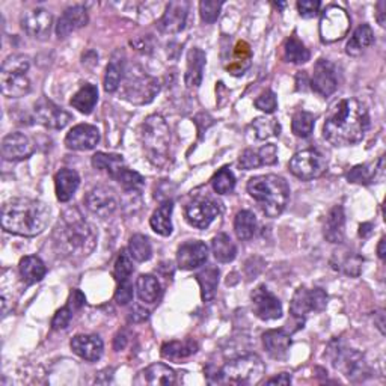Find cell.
<instances>
[{
    "label": "cell",
    "mask_w": 386,
    "mask_h": 386,
    "mask_svg": "<svg viewBox=\"0 0 386 386\" xmlns=\"http://www.w3.org/2000/svg\"><path fill=\"white\" fill-rule=\"evenodd\" d=\"M115 180L127 192L141 190L144 187V185H145L144 177L141 174L136 172V171H131V169H129V168H124L122 171L117 175Z\"/></svg>",
    "instance_id": "cell-49"
},
{
    "label": "cell",
    "mask_w": 386,
    "mask_h": 386,
    "mask_svg": "<svg viewBox=\"0 0 386 386\" xmlns=\"http://www.w3.org/2000/svg\"><path fill=\"white\" fill-rule=\"evenodd\" d=\"M254 314L261 320H276L282 317V305L279 299L266 286L257 287L252 294Z\"/></svg>",
    "instance_id": "cell-15"
},
{
    "label": "cell",
    "mask_w": 386,
    "mask_h": 386,
    "mask_svg": "<svg viewBox=\"0 0 386 386\" xmlns=\"http://www.w3.org/2000/svg\"><path fill=\"white\" fill-rule=\"evenodd\" d=\"M207 56L201 49L193 47L187 53V68L185 74V83L189 88H199L204 77V66H206Z\"/></svg>",
    "instance_id": "cell-27"
},
{
    "label": "cell",
    "mask_w": 386,
    "mask_h": 386,
    "mask_svg": "<svg viewBox=\"0 0 386 386\" xmlns=\"http://www.w3.org/2000/svg\"><path fill=\"white\" fill-rule=\"evenodd\" d=\"M209 258V247L199 240L186 242L177 252V264L181 270H193L201 267Z\"/></svg>",
    "instance_id": "cell-18"
},
{
    "label": "cell",
    "mask_w": 386,
    "mask_h": 386,
    "mask_svg": "<svg viewBox=\"0 0 386 386\" xmlns=\"http://www.w3.org/2000/svg\"><path fill=\"white\" fill-rule=\"evenodd\" d=\"M100 139L101 136L97 127L89 126V124H78L68 131L65 145L73 151H89L95 148Z\"/></svg>",
    "instance_id": "cell-17"
},
{
    "label": "cell",
    "mask_w": 386,
    "mask_h": 386,
    "mask_svg": "<svg viewBox=\"0 0 386 386\" xmlns=\"http://www.w3.org/2000/svg\"><path fill=\"white\" fill-rule=\"evenodd\" d=\"M288 166L294 177H298L302 181H311L326 172L327 160L320 151L310 148L294 154Z\"/></svg>",
    "instance_id": "cell-10"
},
{
    "label": "cell",
    "mask_w": 386,
    "mask_h": 386,
    "mask_svg": "<svg viewBox=\"0 0 386 386\" xmlns=\"http://www.w3.org/2000/svg\"><path fill=\"white\" fill-rule=\"evenodd\" d=\"M88 21L89 17L85 6L77 5L66 8L58 20V25H56V37L58 38L70 37L73 32L85 28L88 25Z\"/></svg>",
    "instance_id": "cell-22"
},
{
    "label": "cell",
    "mask_w": 386,
    "mask_h": 386,
    "mask_svg": "<svg viewBox=\"0 0 386 386\" xmlns=\"http://www.w3.org/2000/svg\"><path fill=\"white\" fill-rule=\"evenodd\" d=\"M221 207L213 199H197L190 202L185 210L187 222L198 230H206L218 218Z\"/></svg>",
    "instance_id": "cell-16"
},
{
    "label": "cell",
    "mask_w": 386,
    "mask_h": 386,
    "mask_svg": "<svg viewBox=\"0 0 386 386\" xmlns=\"http://www.w3.org/2000/svg\"><path fill=\"white\" fill-rule=\"evenodd\" d=\"M291 383V376L288 373H281L279 376L271 378L266 382V385H290Z\"/></svg>",
    "instance_id": "cell-58"
},
{
    "label": "cell",
    "mask_w": 386,
    "mask_h": 386,
    "mask_svg": "<svg viewBox=\"0 0 386 386\" xmlns=\"http://www.w3.org/2000/svg\"><path fill=\"white\" fill-rule=\"evenodd\" d=\"M346 214L341 206H335L329 211L324 223V238L331 243H341L344 240Z\"/></svg>",
    "instance_id": "cell-30"
},
{
    "label": "cell",
    "mask_w": 386,
    "mask_h": 386,
    "mask_svg": "<svg viewBox=\"0 0 386 386\" xmlns=\"http://www.w3.org/2000/svg\"><path fill=\"white\" fill-rule=\"evenodd\" d=\"M221 271L218 267L207 266L197 274V281L201 287V296L204 302H210L216 296V290H218Z\"/></svg>",
    "instance_id": "cell-34"
},
{
    "label": "cell",
    "mask_w": 386,
    "mask_h": 386,
    "mask_svg": "<svg viewBox=\"0 0 386 386\" xmlns=\"http://www.w3.org/2000/svg\"><path fill=\"white\" fill-rule=\"evenodd\" d=\"M371 228H373V225L371 223H364V225H361V228H359V235L361 237H368L370 233H371Z\"/></svg>",
    "instance_id": "cell-61"
},
{
    "label": "cell",
    "mask_w": 386,
    "mask_h": 386,
    "mask_svg": "<svg viewBox=\"0 0 386 386\" xmlns=\"http://www.w3.org/2000/svg\"><path fill=\"white\" fill-rule=\"evenodd\" d=\"M238 165H240V168L245 169V171H249V169H255V168L261 166L258 153L254 151V150H246L240 156V160H238Z\"/></svg>",
    "instance_id": "cell-56"
},
{
    "label": "cell",
    "mask_w": 386,
    "mask_h": 386,
    "mask_svg": "<svg viewBox=\"0 0 386 386\" xmlns=\"http://www.w3.org/2000/svg\"><path fill=\"white\" fill-rule=\"evenodd\" d=\"M350 29V17L339 6H329L322 14L320 37L323 42H335L343 40Z\"/></svg>",
    "instance_id": "cell-11"
},
{
    "label": "cell",
    "mask_w": 386,
    "mask_h": 386,
    "mask_svg": "<svg viewBox=\"0 0 386 386\" xmlns=\"http://www.w3.org/2000/svg\"><path fill=\"white\" fill-rule=\"evenodd\" d=\"M378 254H379L380 259H385V237L380 238L379 246H378Z\"/></svg>",
    "instance_id": "cell-62"
},
{
    "label": "cell",
    "mask_w": 386,
    "mask_h": 386,
    "mask_svg": "<svg viewBox=\"0 0 386 386\" xmlns=\"http://www.w3.org/2000/svg\"><path fill=\"white\" fill-rule=\"evenodd\" d=\"M142 144L148 160L157 166L165 168L169 163L171 151V130L160 115H151L142 124Z\"/></svg>",
    "instance_id": "cell-5"
},
{
    "label": "cell",
    "mask_w": 386,
    "mask_h": 386,
    "mask_svg": "<svg viewBox=\"0 0 386 386\" xmlns=\"http://www.w3.org/2000/svg\"><path fill=\"white\" fill-rule=\"evenodd\" d=\"M362 263H364V258L359 254L350 251V249H338L334 252L331 266L334 270L341 271V274L347 276H359Z\"/></svg>",
    "instance_id": "cell-26"
},
{
    "label": "cell",
    "mask_w": 386,
    "mask_h": 386,
    "mask_svg": "<svg viewBox=\"0 0 386 386\" xmlns=\"http://www.w3.org/2000/svg\"><path fill=\"white\" fill-rule=\"evenodd\" d=\"M133 300V286L129 279L119 281L115 291V302L121 306H126Z\"/></svg>",
    "instance_id": "cell-53"
},
{
    "label": "cell",
    "mask_w": 386,
    "mask_h": 386,
    "mask_svg": "<svg viewBox=\"0 0 386 386\" xmlns=\"http://www.w3.org/2000/svg\"><path fill=\"white\" fill-rule=\"evenodd\" d=\"M327 294L322 288H305L296 290L290 303V312L293 319L303 327V322L311 312H320L326 308Z\"/></svg>",
    "instance_id": "cell-9"
},
{
    "label": "cell",
    "mask_w": 386,
    "mask_h": 386,
    "mask_svg": "<svg viewBox=\"0 0 386 386\" xmlns=\"http://www.w3.org/2000/svg\"><path fill=\"white\" fill-rule=\"evenodd\" d=\"M374 42V33L368 25H361L347 42L346 52L350 56H359Z\"/></svg>",
    "instance_id": "cell-36"
},
{
    "label": "cell",
    "mask_w": 386,
    "mask_h": 386,
    "mask_svg": "<svg viewBox=\"0 0 386 386\" xmlns=\"http://www.w3.org/2000/svg\"><path fill=\"white\" fill-rule=\"evenodd\" d=\"M255 107L266 113H274L278 109V100L274 90L270 89L264 90V93L255 100Z\"/></svg>",
    "instance_id": "cell-51"
},
{
    "label": "cell",
    "mask_w": 386,
    "mask_h": 386,
    "mask_svg": "<svg viewBox=\"0 0 386 386\" xmlns=\"http://www.w3.org/2000/svg\"><path fill=\"white\" fill-rule=\"evenodd\" d=\"M252 129L255 131L257 139H267L270 136H279L281 126L275 118H257L252 122Z\"/></svg>",
    "instance_id": "cell-47"
},
{
    "label": "cell",
    "mask_w": 386,
    "mask_h": 386,
    "mask_svg": "<svg viewBox=\"0 0 386 386\" xmlns=\"http://www.w3.org/2000/svg\"><path fill=\"white\" fill-rule=\"evenodd\" d=\"M257 218L252 211L242 210L235 214L234 231L240 240H251L257 233Z\"/></svg>",
    "instance_id": "cell-41"
},
{
    "label": "cell",
    "mask_w": 386,
    "mask_h": 386,
    "mask_svg": "<svg viewBox=\"0 0 386 386\" xmlns=\"http://www.w3.org/2000/svg\"><path fill=\"white\" fill-rule=\"evenodd\" d=\"M73 314H74V310L71 308V306L68 305L64 306V308H61L54 314L52 320V327L54 329V331H62V329H66L73 319Z\"/></svg>",
    "instance_id": "cell-52"
},
{
    "label": "cell",
    "mask_w": 386,
    "mask_h": 386,
    "mask_svg": "<svg viewBox=\"0 0 386 386\" xmlns=\"http://www.w3.org/2000/svg\"><path fill=\"white\" fill-rule=\"evenodd\" d=\"M133 258L129 252V249H124V251L119 252L117 261H115V267H113V275H115L117 281H126L130 278L133 274Z\"/></svg>",
    "instance_id": "cell-48"
},
{
    "label": "cell",
    "mask_w": 386,
    "mask_h": 386,
    "mask_svg": "<svg viewBox=\"0 0 386 386\" xmlns=\"http://www.w3.org/2000/svg\"><path fill=\"white\" fill-rule=\"evenodd\" d=\"M18 269L23 281H25L28 286L40 282L45 276V274H47V269H45L42 259L35 255H28L25 258H21Z\"/></svg>",
    "instance_id": "cell-32"
},
{
    "label": "cell",
    "mask_w": 386,
    "mask_h": 386,
    "mask_svg": "<svg viewBox=\"0 0 386 386\" xmlns=\"http://www.w3.org/2000/svg\"><path fill=\"white\" fill-rule=\"evenodd\" d=\"M383 171V157L379 158L378 163L374 165H359L350 169L347 174V180L350 183H361V185H368L373 183L374 178L379 172Z\"/></svg>",
    "instance_id": "cell-42"
},
{
    "label": "cell",
    "mask_w": 386,
    "mask_h": 386,
    "mask_svg": "<svg viewBox=\"0 0 386 386\" xmlns=\"http://www.w3.org/2000/svg\"><path fill=\"white\" fill-rule=\"evenodd\" d=\"M129 252L133 259L144 263L153 257V247L150 238L142 234H134L129 242Z\"/></svg>",
    "instance_id": "cell-44"
},
{
    "label": "cell",
    "mask_w": 386,
    "mask_h": 386,
    "mask_svg": "<svg viewBox=\"0 0 386 386\" xmlns=\"http://www.w3.org/2000/svg\"><path fill=\"white\" fill-rule=\"evenodd\" d=\"M30 59L25 54H11L5 59L0 73L2 93L8 98H20L30 93V81L28 71Z\"/></svg>",
    "instance_id": "cell-6"
},
{
    "label": "cell",
    "mask_w": 386,
    "mask_h": 386,
    "mask_svg": "<svg viewBox=\"0 0 386 386\" xmlns=\"http://www.w3.org/2000/svg\"><path fill=\"white\" fill-rule=\"evenodd\" d=\"M33 154V144L25 133H9L2 141V156L5 160H25Z\"/></svg>",
    "instance_id": "cell-19"
},
{
    "label": "cell",
    "mask_w": 386,
    "mask_h": 386,
    "mask_svg": "<svg viewBox=\"0 0 386 386\" xmlns=\"http://www.w3.org/2000/svg\"><path fill=\"white\" fill-rule=\"evenodd\" d=\"M198 351V343L193 339H185V341H171L166 343L162 347V356L166 359H185L192 355H195Z\"/></svg>",
    "instance_id": "cell-39"
},
{
    "label": "cell",
    "mask_w": 386,
    "mask_h": 386,
    "mask_svg": "<svg viewBox=\"0 0 386 386\" xmlns=\"http://www.w3.org/2000/svg\"><path fill=\"white\" fill-rule=\"evenodd\" d=\"M85 206L93 214L101 219H106L118 210L119 198L112 187L97 186L86 193Z\"/></svg>",
    "instance_id": "cell-12"
},
{
    "label": "cell",
    "mask_w": 386,
    "mask_h": 386,
    "mask_svg": "<svg viewBox=\"0 0 386 386\" xmlns=\"http://www.w3.org/2000/svg\"><path fill=\"white\" fill-rule=\"evenodd\" d=\"M54 247L62 257L70 259L86 258L97 246V233L82 211L71 207L66 209L56 225L53 233Z\"/></svg>",
    "instance_id": "cell-2"
},
{
    "label": "cell",
    "mask_w": 386,
    "mask_h": 386,
    "mask_svg": "<svg viewBox=\"0 0 386 386\" xmlns=\"http://www.w3.org/2000/svg\"><path fill=\"white\" fill-rule=\"evenodd\" d=\"M211 249L214 258L218 259L219 263H231L237 255V247L234 242L231 240V237L225 233H221L213 238Z\"/></svg>",
    "instance_id": "cell-40"
},
{
    "label": "cell",
    "mask_w": 386,
    "mask_h": 386,
    "mask_svg": "<svg viewBox=\"0 0 386 386\" xmlns=\"http://www.w3.org/2000/svg\"><path fill=\"white\" fill-rule=\"evenodd\" d=\"M368 127L370 117L362 103L356 98H343L329 109L323 136L334 146H349L362 141Z\"/></svg>",
    "instance_id": "cell-1"
},
{
    "label": "cell",
    "mask_w": 386,
    "mask_h": 386,
    "mask_svg": "<svg viewBox=\"0 0 386 386\" xmlns=\"http://www.w3.org/2000/svg\"><path fill=\"white\" fill-rule=\"evenodd\" d=\"M97 101H98V89H97V86L86 83L74 94V97L70 101V105L81 113L89 115V113L94 110Z\"/></svg>",
    "instance_id": "cell-35"
},
{
    "label": "cell",
    "mask_w": 386,
    "mask_h": 386,
    "mask_svg": "<svg viewBox=\"0 0 386 386\" xmlns=\"http://www.w3.org/2000/svg\"><path fill=\"white\" fill-rule=\"evenodd\" d=\"M223 382L233 385H255L266 373V365L258 355H245L230 361L221 370Z\"/></svg>",
    "instance_id": "cell-8"
},
{
    "label": "cell",
    "mask_w": 386,
    "mask_h": 386,
    "mask_svg": "<svg viewBox=\"0 0 386 386\" xmlns=\"http://www.w3.org/2000/svg\"><path fill=\"white\" fill-rule=\"evenodd\" d=\"M247 192L269 218H278L290 199V186L279 175H258L249 180Z\"/></svg>",
    "instance_id": "cell-4"
},
{
    "label": "cell",
    "mask_w": 386,
    "mask_h": 386,
    "mask_svg": "<svg viewBox=\"0 0 386 386\" xmlns=\"http://www.w3.org/2000/svg\"><path fill=\"white\" fill-rule=\"evenodd\" d=\"M257 153L259 157L261 166L275 165L278 162V150L275 144H267L263 146V148H259Z\"/></svg>",
    "instance_id": "cell-55"
},
{
    "label": "cell",
    "mask_w": 386,
    "mask_h": 386,
    "mask_svg": "<svg viewBox=\"0 0 386 386\" xmlns=\"http://www.w3.org/2000/svg\"><path fill=\"white\" fill-rule=\"evenodd\" d=\"M136 290L144 303H156L162 296L160 282L153 275H141L136 282Z\"/></svg>",
    "instance_id": "cell-38"
},
{
    "label": "cell",
    "mask_w": 386,
    "mask_h": 386,
    "mask_svg": "<svg viewBox=\"0 0 386 386\" xmlns=\"http://www.w3.org/2000/svg\"><path fill=\"white\" fill-rule=\"evenodd\" d=\"M263 344L274 359H286L291 347V337L286 331H269L263 335Z\"/></svg>",
    "instance_id": "cell-28"
},
{
    "label": "cell",
    "mask_w": 386,
    "mask_h": 386,
    "mask_svg": "<svg viewBox=\"0 0 386 386\" xmlns=\"http://www.w3.org/2000/svg\"><path fill=\"white\" fill-rule=\"evenodd\" d=\"M53 25V16L44 8H33L23 13L21 29L33 40H45L50 35Z\"/></svg>",
    "instance_id": "cell-14"
},
{
    "label": "cell",
    "mask_w": 386,
    "mask_h": 386,
    "mask_svg": "<svg viewBox=\"0 0 386 386\" xmlns=\"http://www.w3.org/2000/svg\"><path fill=\"white\" fill-rule=\"evenodd\" d=\"M211 186L219 195H228L235 187V177L228 168H222L211 178Z\"/></svg>",
    "instance_id": "cell-46"
},
{
    "label": "cell",
    "mask_w": 386,
    "mask_h": 386,
    "mask_svg": "<svg viewBox=\"0 0 386 386\" xmlns=\"http://www.w3.org/2000/svg\"><path fill=\"white\" fill-rule=\"evenodd\" d=\"M222 5L223 2H218V0H202L199 4V13L202 21L206 23V25H211V23L218 20Z\"/></svg>",
    "instance_id": "cell-50"
},
{
    "label": "cell",
    "mask_w": 386,
    "mask_h": 386,
    "mask_svg": "<svg viewBox=\"0 0 386 386\" xmlns=\"http://www.w3.org/2000/svg\"><path fill=\"white\" fill-rule=\"evenodd\" d=\"M126 341H127V338L119 334V335L115 338V350H122L124 347H126Z\"/></svg>",
    "instance_id": "cell-60"
},
{
    "label": "cell",
    "mask_w": 386,
    "mask_h": 386,
    "mask_svg": "<svg viewBox=\"0 0 386 386\" xmlns=\"http://www.w3.org/2000/svg\"><path fill=\"white\" fill-rule=\"evenodd\" d=\"M136 385H165L171 386L177 383V373L165 364H153L142 370L134 379Z\"/></svg>",
    "instance_id": "cell-25"
},
{
    "label": "cell",
    "mask_w": 386,
    "mask_h": 386,
    "mask_svg": "<svg viewBox=\"0 0 386 386\" xmlns=\"http://www.w3.org/2000/svg\"><path fill=\"white\" fill-rule=\"evenodd\" d=\"M291 130L299 138H308L314 130V115L305 110L296 112L291 119Z\"/></svg>",
    "instance_id": "cell-45"
},
{
    "label": "cell",
    "mask_w": 386,
    "mask_h": 386,
    "mask_svg": "<svg viewBox=\"0 0 386 386\" xmlns=\"http://www.w3.org/2000/svg\"><path fill=\"white\" fill-rule=\"evenodd\" d=\"M172 210H174V202L171 199H168L153 213L150 225L154 233L160 234L163 237L172 234V222H171Z\"/></svg>",
    "instance_id": "cell-33"
},
{
    "label": "cell",
    "mask_w": 386,
    "mask_h": 386,
    "mask_svg": "<svg viewBox=\"0 0 386 386\" xmlns=\"http://www.w3.org/2000/svg\"><path fill=\"white\" fill-rule=\"evenodd\" d=\"M33 113H35V118L40 124L52 130H61L66 127L71 121L70 113L65 112L62 107L54 105L52 100L45 97H41L37 101Z\"/></svg>",
    "instance_id": "cell-13"
},
{
    "label": "cell",
    "mask_w": 386,
    "mask_h": 386,
    "mask_svg": "<svg viewBox=\"0 0 386 386\" xmlns=\"http://www.w3.org/2000/svg\"><path fill=\"white\" fill-rule=\"evenodd\" d=\"M126 61H124V56L121 52H117L112 56V61L109 62L106 68V76H105V89L106 93H117L121 86V82L124 76H126Z\"/></svg>",
    "instance_id": "cell-31"
},
{
    "label": "cell",
    "mask_w": 386,
    "mask_h": 386,
    "mask_svg": "<svg viewBox=\"0 0 386 386\" xmlns=\"http://www.w3.org/2000/svg\"><path fill=\"white\" fill-rule=\"evenodd\" d=\"M334 361L335 367L341 370L344 376L350 380L364 379L365 374H368L364 358L355 350H338L337 358Z\"/></svg>",
    "instance_id": "cell-20"
},
{
    "label": "cell",
    "mask_w": 386,
    "mask_h": 386,
    "mask_svg": "<svg viewBox=\"0 0 386 386\" xmlns=\"http://www.w3.org/2000/svg\"><path fill=\"white\" fill-rule=\"evenodd\" d=\"M71 350L85 361L95 362L103 356V341L98 335H76L71 339Z\"/></svg>",
    "instance_id": "cell-24"
},
{
    "label": "cell",
    "mask_w": 386,
    "mask_h": 386,
    "mask_svg": "<svg viewBox=\"0 0 386 386\" xmlns=\"http://www.w3.org/2000/svg\"><path fill=\"white\" fill-rule=\"evenodd\" d=\"M49 222L50 207L38 199L14 198L8 201L2 209V226L11 234L35 237L44 233Z\"/></svg>",
    "instance_id": "cell-3"
},
{
    "label": "cell",
    "mask_w": 386,
    "mask_h": 386,
    "mask_svg": "<svg viewBox=\"0 0 386 386\" xmlns=\"http://www.w3.org/2000/svg\"><path fill=\"white\" fill-rule=\"evenodd\" d=\"M337 85L338 82L334 65L326 59H320L314 66V74L311 78L312 90L323 97H329L335 93Z\"/></svg>",
    "instance_id": "cell-21"
},
{
    "label": "cell",
    "mask_w": 386,
    "mask_h": 386,
    "mask_svg": "<svg viewBox=\"0 0 386 386\" xmlns=\"http://www.w3.org/2000/svg\"><path fill=\"white\" fill-rule=\"evenodd\" d=\"M320 6L322 4L319 2V0H300V2H298L299 14L303 18H314L319 16Z\"/></svg>",
    "instance_id": "cell-54"
},
{
    "label": "cell",
    "mask_w": 386,
    "mask_h": 386,
    "mask_svg": "<svg viewBox=\"0 0 386 386\" xmlns=\"http://www.w3.org/2000/svg\"><path fill=\"white\" fill-rule=\"evenodd\" d=\"M189 4L185 0H178V2H171L166 6L165 14L158 23V28L163 33H178L185 29L187 21Z\"/></svg>",
    "instance_id": "cell-23"
},
{
    "label": "cell",
    "mask_w": 386,
    "mask_h": 386,
    "mask_svg": "<svg viewBox=\"0 0 386 386\" xmlns=\"http://www.w3.org/2000/svg\"><path fill=\"white\" fill-rule=\"evenodd\" d=\"M311 58L310 50L305 47V44L293 35L286 41L283 45V59L291 64H306Z\"/></svg>",
    "instance_id": "cell-43"
},
{
    "label": "cell",
    "mask_w": 386,
    "mask_h": 386,
    "mask_svg": "<svg viewBox=\"0 0 386 386\" xmlns=\"http://www.w3.org/2000/svg\"><path fill=\"white\" fill-rule=\"evenodd\" d=\"M81 185V177L73 169H61L54 175V186H56V197L61 202H68L73 197L76 190Z\"/></svg>",
    "instance_id": "cell-29"
},
{
    "label": "cell",
    "mask_w": 386,
    "mask_h": 386,
    "mask_svg": "<svg viewBox=\"0 0 386 386\" xmlns=\"http://www.w3.org/2000/svg\"><path fill=\"white\" fill-rule=\"evenodd\" d=\"M93 166L100 171H105L109 174L110 178L115 180L117 175L122 171L126 166L122 156L119 154H106V153H97L93 156Z\"/></svg>",
    "instance_id": "cell-37"
},
{
    "label": "cell",
    "mask_w": 386,
    "mask_h": 386,
    "mask_svg": "<svg viewBox=\"0 0 386 386\" xmlns=\"http://www.w3.org/2000/svg\"><path fill=\"white\" fill-rule=\"evenodd\" d=\"M121 97L133 105H148L160 90L156 77L146 74L142 68L133 66L126 70L121 82Z\"/></svg>",
    "instance_id": "cell-7"
},
{
    "label": "cell",
    "mask_w": 386,
    "mask_h": 386,
    "mask_svg": "<svg viewBox=\"0 0 386 386\" xmlns=\"http://www.w3.org/2000/svg\"><path fill=\"white\" fill-rule=\"evenodd\" d=\"M376 9H378L376 18H378V21H379V25H380L382 28H385V26H386V13H385V11H386V2H383V0H382V2H379V4L376 5Z\"/></svg>",
    "instance_id": "cell-59"
},
{
    "label": "cell",
    "mask_w": 386,
    "mask_h": 386,
    "mask_svg": "<svg viewBox=\"0 0 386 386\" xmlns=\"http://www.w3.org/2000/svg\"><path fill=\"white\" fill-rule=\"evenodd\" d=\"M86 299H85V294L81 291V290H73V293L70 294V299H68V306H71V308L74 311L81 310L82 306L85 305Z\"/></svg>",
    "instance_id": "cell-57"
}]
</instances>
